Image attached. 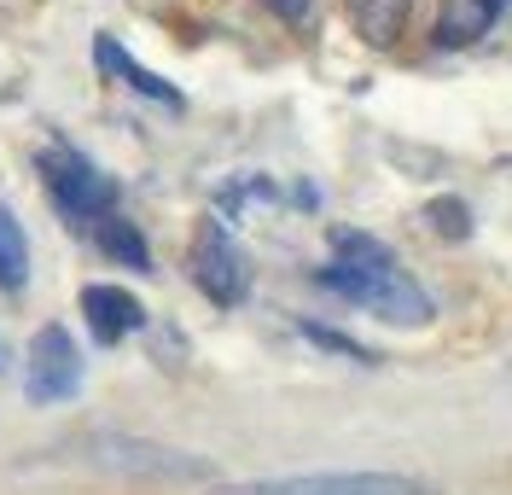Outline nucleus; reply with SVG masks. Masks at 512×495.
I'll list each match as a JSON object with an SVG mask.
<instances>
[{
	"label": "nucleus",
	"instance_id": "obj_2",
	"mask_svg": "<svg viewBox=\"0 0 512 495\" xmlns=\"http://www.w3.org/2000/svg\"><path fill=\"white\" fill-rule=\"evenodd\" d=\"M35 175L47 181L53 204H59L70 222H99V216L117 210V181H111L94 158H82L76 146H64V140H53V146L35 158Z\"/></svg>",
	"mask_w": 512,
	"mask_h": 495
},
{
	"label": "nucleus",
	"instance_id": "obj_13",
	"mask_svg": "<svg viewBox=\"0 0 512 495\" xmlns=\"http://www.w3.org/2000/svg\"><path fill=\"white\" fill-rule=\"evenodd\" d=\"M425 222L443 233V239H466V233H472V210H466L460 198H431V204H425Z\"/></svg>",
	"mask_w": 512,
	"mask_h": 495
},
{
	"label": "nucleus",
	"instance_id": "obj_11",
	"mask_svg": "<svg viewBox=\"0 0 512 495\" xmlns=\"http://www.w3.org/2000/svg\"><path fill=\"white\" fill-rule=\"evenodd\" d=\"M344 12H350L355 35L373 47H390L408 24V0H344Z\"/></svg>",
	"mask_w": 512,
	"mask_h": 495
},
{
	"label": "nucleus",
	"instance_id": "obj_6",
	"mask_svg": "<svg viewBox=\"0 0 512 495\" xmlns=\"http://www.w3.org/2000/svg\"><path fill=\"white\" fill-rule=\"evenodd\" d=\"M82 391V350L76 338L47 321V327L30 338V373H24V396L30 402H70Z\"/></svg>",
	"mask_w": 512,
	"mask_h": 495
},
{
	"label": "nucleus",
	"instance_id": "obj_1",
	"mask_svg": "<svg viewBox=\"0 0 512 495\" xmlns=\"http://www.w3.org/2000/svg\"><path fill=\"white\" fill-rule=\"evenodd\" d=\"M315 280L326 292L361 303L367 315L390 321V327H425L437 315V303L425 297V286L396 263V251L361 228H332V263L320 268Z\"/></svg>",
	"mask_w": 512,
	"mask_h": 495
},
{
	"label": "nucleus",
	"instance_id": "obj_12",
	"mask_svg": "<svg viewBox=\"0 0 512 495\" xmlns=\"http://www.w3.org/2000/svg\"><path fill=\"white\" fill-rule=\"evenodd\" d=\"M30 280V239H24V222L0 204V292H18Z\"/></svg>",
	"mask_w": 512,
	"mask_h": 495
},
{
	"label": "nucleus",
	"instance_id": "obj_3",
	"mask_svg": "<svg viewBox=\"0 0 512 495\" xmlns=\"http://www.w3.org/2000/svg\"><path fill=\"white\" fill-rule=\"evenodd\" d=\"M210 495H437V484L408 472H297V478H239Z\"/></svg>",
	"mask_w": 512,
	"mask_h": 495
},
{
	"label": "nucleus",
	"instance_id": "obj_10",
	"mask_svg": "<svg viewBox=\"0 0 512 495\" xmlns=\"http://www.w3.org/2000/svg\"><path fill=\"white\" fill-rule=\"evenodd\" d=\"M94 239H99V251H105L111 263L134 268V274H152V245H146V233L134 228V222H123L117 210L94 222Z\"/></svg>",
	"mask_w": 512,
	"mask_h": 495
},
{
	"label": "nucleus",
	"instance_id": "obj_9",
	"mask_svg": "<svg viewBox=\"0 0 512 495\" xmlns=\"http://www.w3.org/2000/svg\"><path fill=\"white\" fill-rule=\"evenodd\" d=\"M507 12V0H443L437 12V47H472L495 30V18Z\"/></svg>",
	"mask_w": 512,
	"mask_h": 495
},
{
	"label": "nucleus",
	"instance_id": "obj_8",
	"mask_svg": "<svg viewBox=\"0 0 512 495\" xmlns=\"http://www.w3.org/2000/svg\"><path fill=\"white\" fill-rule=\"evenodd\" d=\"M94 65L105 70V76H117L123 88L146 94L152 105H163V111H181V105H187L175 82H163L158 70H146L140 59H134V53H123V41H111V35H99V41H94Z\"/></svg>",
	"mask_w": 512,
	"mask_h": 495
},
{
	"label": "nucleus",
	"instance_id": "obj_15",
	"mask_svg": "<svg viewBox=\"0 0 512 495\" xmlns=\"http://www.w3.org/2000/svg\"><path fill=\"white\" fill-rule=\"evenodd\" d=\"M262 6H268V12H274V18H286V24H303V18H309V6H315V0H262Z\"/></svg>",
	"mask_w": 512,
	"mask_h": 495
},
{
	"label": "nucleus",
	"instance_id": "obj_16",
	"mask_svg": "<svg viewBox=\"0 0 512 495\" xmlns=\"http://www.w3.org/2000/svg\"><path fill=\"white\" fill-rule=\"evenodd\" d=\"M0 362H6V350H0Z\"/></svg>",
	"mask_w": 512,
	"mask_h": 495
},
{
	"label": "nucleus",
	"instance_id": "obj_4",
	"mask_svg": "<svg viewBox=\"0 0 512 495\" xmlns=\"http://www.w3.org/2000/svg\"><path fill=\"white\" fill-rule=\"evenodd\" d=\"M187 274H192V286L210 297V303H222V309L245 303V292H251V257L239 251V239H233L216 216H204L198 233H192Z\"/></svg>",
	"mask_w": 512,
	"mask_h": 495
},
{
	"label": "nucleus",
	"instance_id": "obj_5",
	"mask_svg": "<svg viewBox=\"0 0 512 495\" xmlns=\"http://www.w3.org/2000/svg\"><path fill=\"white\" fill-rule=\"evenodd\" d=\"M88 461L111 466V472H134V478H210V461L163 449V443H146V437H117V431L88 437Z\"/></svg>",
	"mask_w": 512,
	"mask_h": 495
},
{
	"label": "nucleus",
	"instance_id": "obj_14",
	"mask_svg": "<svg viewBox=\"0 0 512 495\" xmlns=\"http://www.w3.org/2000/svg\"><path fill=\"white\" fill-rule=\"evenodd\" d=\"M303 338H309V344H320V350H332V356H350V362L373 367V350H367V344H355V338H344L338 327H320V321H303Z\"/></svg>",
	"mask_w": 512,
	"mask_h": 495
},
{
	"label": "nucleus",
	"instance_id": "obj_7",
	"mask_svg": "<svg viewBox=\"0 0 512 495\" xmlns=\"http://www.w3.org/2000/svg\"><path fill=\"white\" fill-rule=\"evenodd\" d=\"M82 315H88V332H94V344H123L134 332H146V303L123 286H82Z\"/></svg>",
	"mask_w": 512,
	"mask_h": 495
}]
</instances>
